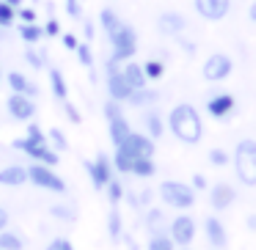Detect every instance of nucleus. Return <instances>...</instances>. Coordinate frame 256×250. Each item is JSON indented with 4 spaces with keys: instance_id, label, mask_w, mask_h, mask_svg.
<instances>
[{
    "instance_id": "1",
    "label": "nucleus",
    "mask_w": 256,
    "mask_h": 250,
    "mask_svg": "<svg viewBox=\"0 0 256 250\" xmlns=\"http://www.w3.org/2000/svg\"><path fill=\"white\" fill-rule=\"evenodd\" d=\"M166 127L184 146H198L204 138V118H201L198 107L190 102H179L171 107V113L166 116Z\"/></svg>"
},
{
    "instance_id": "2",
    "label": "nucleus",
    "mask_w": 256,
    "mask_h": 250,
    "mask_svg": "<svg viewBox=\"0 0 256 250\" xmlns=\"http://www.w3.org/2000/svg\"><path fill=\"white\" fill-rule=\"evenodd\" d=\"M232 168L242 187H256V140L254 138H242L234 146Z\"/></svg>"
},
{
    "instance_id": "3",
    "label": "nucleus",
    "mask_w": 256,
    "mask_h": 250,
    "mask_svg": "<svg viewBox=\"0 0 256 250\" xmlns=\"http://www.w3.org/2000/svg\"><path fill=\"white\" fill-rule=\"evenodd\" d=\"M157 195H160V201L168 206V209L188 212V209L196 206V190L190 187L188 182L166 179V182H160V187H157Z\"/></svg>"
},
{
    "instance_id": "4",
    "label": "nucleus",
    "mask_w": 256,
    "mask_h": 250,
    "mask_svg": "<svg viewBox=\"0 0 256 250\" xmlns=\"http://www.w3.org/2000/svg\"><path fill=\"white\" fill-rule=\"evenodd\" d=\"M108 41H110V58L113 61L127 63L138 55V30H135L132 25L122 22L110 36H108Z\"/></svg>"
},
{
    "instance_id": "5",
    "label": "nucleus",
    "mask_w": 256,
    "mask_h": 250,
    "mask_svg": "<svg viewBox=\"0 0 256 250\" xmlns=\"http://www.w3.org/2000/svg\"><path fill=\"white\" fill-rule=\"evenodd\" d=\"M28 182L39 190H47V193H58V195L66 193V179H64L56 168L42 165V162L28 165Z\"/></svg>"
},
{
    "instance_id": "6",
    "label": "nucleus",
    "mask_w": 256,
    "mask_h": 250,
    "mask_svg": "<svg viewBox=\"0 0 256 250\" xmlns=\"http://www.w3.org/2000/svg\"><path fill=\"white\" fill-rule=\"evenodd\" d=\"M105 88H108V99H116L122 105H127V99L132 96V88L122 74V63L113 61L110 55L105 61Z\"/></svg>"
},
{
    "instance_id": "7",
    "label": "nucleus",
    "mask_w": 256,
    "mask_h": 250,
    "mask_svg": "<svg viewBox=\"0 0 256 250\" xmlns=\"http://www.w3.org/2000/svg\"><path fill=\"white\" fill-rule=\"evenodd\" d=\"M196 234H198V223H196V217L188 215V212H179V215L168 223V237L174 239L176 248H190Z\"/></svg>"
},
{
    "instance_id": "8",
    "label": "nucleus",
    "mask_w": 256,
    "mask_h": 250,
    "mask_svg": "<svg viewBox=\"0 0 256 250\" xmlns=\"http://www.w3.org/2000/svg\"><path fill=\"white\" fill-rule=\"evenodd\" d=\"M12 146L17 151H22V154H28L34 162H42V165L56 168L58 162H61V154H58L50 143H34V140H28V138H17V140H12Z\"/></svg>"
},
{
    "instance_id": "9",
    "label": "nucleus",
    "mask_w": 256,
    "mask_h": 250,
    "mask_svg": "<svg viewBox=\"0 0 256 250\" xmlns=\"http://www.w3.org/2000/svg\"><path fill=\"white\" fill-rule=\"evenodd\" d=\"M83 168H86V173H88V179H91V184H94V190H105V184L110 182L113 176H116L113 160L105 154V151H100L94 160H86Z\"/></svg>"
},
{
    "instance_id": "10",
    "label": "nucleus",
    "mask_w": 256,
    "mask_h": 250,
    "mask_svg": "<svg viewBox=\"0 0 256 250\" xmlns=\"http://www.w3.org/2000/svg\"><path fill=\"white\" fill-rule=\"evenodd\" d=\"M232 72H234V61L226 52H212L201 66V74H204L206 83H223V80L232 77Z\"/></svg>"
},
{
    "instance_id": "11",
    "label": "nucleus",
    "mask_w": 256,
    "mask_h": 250,
    "mask_svg": "<svg viewBox=\"0 0 256 250\" xmlns=\"http://www.w3.org/2000/svg\"><path fill=\"white\" fill-rule=\"evenodd\" d=\"M118 149H124L127 154H132L135 160H140V157H146V160H152L154 157V151H157V140H152L146 132H130V138L124 140Z\"/></svg>"
},
{
    "instance_id": "12",
    "label": "nucleus",
    "mask_w": 256,
    "mask_h": 250,
    "mask_svg": "<svg viewBox=\"0 0 256 250\" xmlns=\"http://www.w3.org/2000/svg\"><path fill=\"white\" fill-rule=\"evenodd\" d=\"M237 204V187L232 182H215L210 184V206L212 212H226Z\"/></svg>"
},
{
    "instance_id": "13",
    "label": "nucleus",
    "mask_w": 256,
    "mask_h": 250,
    "mask_svg": "<svg viewBox=\"0 0 256 250\" xmlns=\"http://www.w3.org/2000/svg\"><path fill=\"white\" fill-rule=\"evenodd\" d=\"M6 110H8V116L14 118V121H34L36 118V113H39V107H36V102L30 99V96H25V94H12L6 99Z\"/></svg>"
},
{
    "instance_id": "14",
    "label": "nucleus",
    "mask_w": 256,
    "mask_h": 250,
    "mask_svg": "<svg viewBox=\"0 0 256 250\" xmlns=\"http://www.w3.org/2000/svg\"><path fill=\"white\" fill-rule=\"evenodd\" d=\"M193 8L206 22H220L232 11V0H193Z\"/></svg>"
},
{
    "instance_id": "15",
    "label": "nucleus",
    "mask_w": 256,
    "mask_h": 250,
    "mask_svg": "<svg viewBox=\"0 0 256 250\" xmlns=\"http://www.w3.org/2000/svg\"><path fill=\"white\" fill-rule=\"evenodd\" d=\"M234 110H237V99H234V94H228V91L212 94L210 99H206V113H210L212 118H218V121H226Z\"/></svg>"
},
{
    "instance_id": "16",
    "label": "nucleus",
    "mask_w": 256,
    "mask_h": 250,
    "mask_svg": "<svg viewBox=\"0 0 256 250\" xmlns=\"http://www.w3.org/2000/svg\"><path fill=\"white\" fill-rule=\"evenodd\" d=\"M157 30H160L162 36H171V39L184 36V30H188V17L179 14V11H162L160 17H157Z\"/></svg>"
},
{
    "instance_id": "17",
    "label": "nucleus",
    "mask_w": 256,
    "mask_h": 250,
    "mask_svg": "<svg viewBox=\"0 0 256 250\" xmlns=\"http://www.w3.org/2000/svg\"><path fill=\"white\" fill-rule=\"evenodd\" d=\"M204 234H206V242L212 245V250H226L228 231H226V226H223V220L218 215L204 217Z\"/></svg>"
},
{
    "instance_id": "18",
    "label": "nucleus",
    "mask_w": 256,
    "mask_h": 250,
    "mask_svg": "<svg viewBox=\"0 0 256 250\" xmlns=\"http://www.w3.org/2000/svg\"><path fill=\"white\" fill-rule=\"evenodd\" d=\"M130 132H132V124L127 121V116L108 118V138H110L113 149H118V146H122L124 140L130 138Z\"/></svg>"
},
{
    "instance_id": "19",
    "label": "nucleus",
    "mask_w": 256,
    "mask_h": 250,
    "mask_svg": "<svg viewBox=\"0 0 256 250\" xmlns=\"http://www.w3.org/2000/svg\"><path fill=\"white\" fill-rule=\"evenodd\" d=\"M6 83H8V88H12V94H25V96H30V99L39 96V85L30 83L22 72H8L6 74Z\"/></svg>"
},
{
    "instance_id": "20",
    "label": "nucleus",
    "mask_w": 256,
    "mask_h": 250,
    "mask_svg": "<svg viewBox=\"0 0 256 250\" xmlns=\"http://www.w3.org/2000/svg\"><path fill=\"white\" fill-rule=\"evenodd\" d=\"M0 184L3 187H22V184H28V168L25 165L0 168Z\"/></svg>"
},
{
    "instance_id": "21",
    "label": "nucleus",
    "mask_w": 256,
    "mask_h": 250,
    "mask_svg": "<svg viewBox=\"0 0 256 250\" xmlns=\"http://www.w3.org/2000/svg\"><path fill=\"white\" fill-rule=\"evenodd\" d=\"M122 74H124V80L130 83V88L132 91H138V88H146L149 85V80H146V74H144V66H140L138 61H127V63H122Z\"/></svg>"
},
{
    "instance_id": "22",
    "label": "nucleus",
    "mask_w": 256,
    "mask_h": 250,
    "mask_svg": "<svg viewBox=\"0 0 256 250\" xmlns=\"http://www.w3.org/2000/svg\"><path fill=\"white\" fill-rule=\"evenodd\" d=\"M166 118L160 116V113L154 110V107H149V110L144 113V132L149 135L152 140H160L162 135H166Z\"/></svg>"
},
{
    "instance_id": "23",
    "label": "nucleus",
    "mask_w": 256,
    "mask_h": 250,
    "mask_svg": "<svg viewBox=\"0 0 256 250\" xmlns=\"http://www.w3.org/2000/svg\"><path fill=\"white\" fill-rule=\"evenodd\" d=\"M157 102H160V94H157L154 88H138V91H132V96L127 99V105H132L135 110H149V107H154Z\"/></svg>"
},
{
    "instance_id": "24",
    "label": "nucleus",
    "mask_w": 256,
    "mask_h": 250,
    "mask_svg": "<svg viewBox=\"0 0 256 250\" xmlns=\"http://www.w3.org/2000/svg\"><path fill=\"white\" fill-rule=\"evenodd\" d=\"M144 226L149 228V234L168 231V226H166V212L157 209V206H146V212H144Z\"/></svg>"
},
{
    "instance_id": "25",
    "label": "nucleus",
    "mask_w": 256,
    "mask_h": 250,
    "mask_svg": "<svg viewBox=\"0 0 256 250\" xmlns=\"http://www.w3.org/2000/svg\"><path fill=\"white\" fill-rule=\"evenodd\" d=\"M28 239L20 231H12V228H3L0 231V250H25Z\"/></svg>"
},
{
    "instance_id": "26",
    "label": "nucleus",
    "mask_w": 256,
    "mask_h": 250,
    "mask_svg": "<svg viewBox=\"0 0 256 250\" xmlns=\"http://www.w3.org/2000/svg\"><path fill=\"white\" fill-rule=\"evenodd\" d=\"M108 234H110L113 242H122V237H124L122 212H118V206H113V204H110V212H108Z\"/></svg>"
},
{
    "instance_id": "27",
    "label": "nucleus",
    "mask_w": 256,
    "mask_h": 250,
    "mask_svg": "<svg viewBox=\"0 0 256 250\" xmlns=\"http://www.w3.org/2000/svg\"><path fill=\"white\" fill-rule=\"evenodd\" d=\"M50 88H52V96L56 99H69V85H66V77H64L61 69H50Z\"/></svg>"
},
{
    "instance_id": "28",
    "label": "nucleus",
    "mask_w": 256,
    "mask_h": 250,
    "mask_svg": "<svg viewBox=\"0 0 256 250\" xmlns=\"http://www.w3.org/2000/svg\"><path fill=\"white\" fill-rule=\"evenodd\" d=\"M157 173V162L154 157L152 160H146V157H140V160L132 162V171H130V176H138V179H152Z\"/></svg>"
},
{
    "instance_id": "29",
    "label": "nucleus",
    "mask_w": 256,
    "mask_h": 250,
    "mask_svg": "<svg viewBox=\"0 0 256 250\" xmlns=\"http://www.w3.org/2000/svg\"><path fill=\"white\" fill-rule=\"evenodd\" d=\"M20 39H22L25 44H39V41L44 39V28H39L36 22H22L20 25Z\"/></svg>"
},
{
    "instance_id": "30",
    "label": "nucleus",
    "mask_w": 256,
    "mask_h": 250,
    "mask_svg": "<svg viewBox=\"0 0 256 250\" xmlns=\"http://www.w3.org/2000/svg\"><path fill=\"white\" fill-rule=\"evenodd\" d=\"M146 250H176V245H174L171 237H168V231H157V234H149Z\"/></svg>"
},
{
    "instance_id": "31",
    "label": "nucleus",
    "mask_w": 256,
    "mask_h": 250,
    "mask_svg": "<svg viewBox=\"0 0 256 250\" xmlns=\"http://www.w3.org/2000/svg\"><path fill=\"white\" fill-rule=\"evenodd\" d=\"M132 162H135V157L127 154L124 149H116V151H113V168H116V173L130 176V171H132Z\"/></svg>"
},
{
    "instance_id": "32",
    "label": "nucleus",
    "mask_w": 256,
    "mask_h": 250,
    "mask_svg": "<svg viewBox=\"0 0 256 250\" xmlns=\"http://www.w3.org/2000/svg\"><path fill=\"white\" fill-rule=\"evenodd\" d=\"M105 193H108V201H110L113 206H118L124 201V193H127V187H124V182L118 176H113L110 182L105 184Z\"/></svg>"
},
{
    "instance_id": "33",
    "label": "nucleus",
    "mask_w": 256,
    "mask_h": 250,
    "mask_svg": "<svg viewBox=\"0 0 256 250\" xmlns=\"http://www.w3.org/2000/svg\"><path fill=\"white\" fill-rule=\"evenodd\" d=\"M144 66V74L149 83H157V80H162V74H166V63L160 61V58H149L146 63H140Z\"/></svg>"
},
{
    "instance_id": "34",
    "label": "nucleus",
    "mask_w": 256,
    "mask_h": 250,
    "mask_svg": "<svg viewBox=\"0 0 256 250\" xmlns=\"http://www.w3.org/2000/svg\"><path fill=\"white\" fill-rule=\"evenodd\" d=\"M50 215L56 217V220H64V223H74V220H78V209H74L72 204H52L50 206Z\"/></svg>"
},
{
    "instance_id": "35",
    "label": "nucleus",
    "mask_w": 256,
    "mask_h": 250,
    "mask_svg": "<svg viewBox=\"0 0 256 250\" xmlns=\"http://www.w3.org/2000/svg\"><path fill=\"white\" fill-rule=\"evenodd\" d=\"M100 25H102V30H105V33L110 36L113 30H116L118 25H122V17H118V14L113 11V8H102V11H100Z\"/></svg>"
},
{
    "instance_id": "36",
    "label": "nucleus",
    "mask_w": 256,
    "mask_h": 250,
    "mask_svg": "<svg viewBox=\"0 0 256 250\" xmlns=\"http://www.w3.org/2000/svg\"><path fill=\"white\" fill-rule=\"evenodd\" d=\"M206 160H210V165H212V168H226V165H232V154H228L226 149H220V146L210 149Z\"/></svg>"
},
{
    "instance_id": "37",
    "label": "nucleus",
    "mask_w": 256,
    "mask_h": 250,
    "mask_svg": "<svg viewBox=\"0 0 256 250\" xmlns=\"http://www.w3.org/2000/svg\"><path fill=\"white\" fill-rule=\"evenodd\" d=\"M17 25V8H12L6 0H0V30Z\"/></svg>"
},
{
    "instance_id": "38",
    "label": "nucleus",
    "mask_w": 256,
    "mask_h": 250,
    "mask_svg": "<svg viewBox=\"0 0 256 250\" xmlns=\"http://www.w3.org/2000/svg\"><path fill=\"white\" fill-rule=\"evenodd\" d=\"M47 143H50L56 151H66V149H69V140H66V135H64L58 127H52L50 132H47Z\"/></svg>"
},
{
    "instance_id": "39",
    "label": "nucleus",
    "mask_w": 256,
    "mask_h": 250,
    "mask_svg": "<svg viewBox=\"0 0 256 250\" xmlns=\"http://www.w3.org/2000/svg\"><path fill=\"white\" fill-rule=\"evenodd\" d=\"M22 55H25V61H28V66L30 69H36V72H39V69H44V58H42V52H36L34 50V44H28V50H25L22 52Z\"/></svg>"
},
{
    "instance_id": "40",
    "label": "nucleus",
    "mask_w": 256,
    "mask_h": 250,
    "mask_svg": "<svg viewBox=\"0 0 256 250\" xmlns=\"http://www.w3.org/2000/svg\"><path fill=\"white\" fill-rule=\"evenodd\" d=\"M25 138L34 140V143H47V132L39 127L36 121H28V129H25Z\"/></svg>"
},
{
    "instance_id": "41",
    "label": "nucleus",
    "mask_w": 256,
    "mask_h": 250,
    "mask_svg": "<svg viewBox=\"0 0 256 250\" xmlns=\"http://www.w3.org/2000/svg\"><path fill=\"white\" fill-rule=\"evenodd\" d=\"M74 52H78V61L80 63H83V66H94V55H91V47L88 44H78V50H74Z\"/></svg>"
},
{
    "instance_id": "42",
    "label": "nucleus",
    "mask_w": 256,
    "mask_h": 250,
    "mask_svg": "<svg viewBox=\"0 0 256 250\" xmlns=\"http://www.w3.org/2000/svg\"><path fill=\"white\" fill-rule=\"evenodd\" d=\"M44 250H74V242H72L69 237H56Z\"/></svg>"
},
{
    "instance_id": "43",
    "label": "nucleus",
    "mask_w": 256,
    "mask_h": 250,
    "mask_svg": "<svg viewBox=\"0 0 256 250\" xmlns=\"http://www.w3.org/2000/svg\"><path fill=\"white\" fill-rule=\"evenodd\" d=\"M61 105H64V113L69 116V121H72V124H83V116H80V110L72 105V102H69V99H64Z\"/></svg>"
},
{
    "instance_id": "44",
    "label": "nucleus",
    "mask_w": 256,
    "mask_h": 250,
    "mask_svg": "<svg viewBox=\"0 0 256 250\" xmlns=\"http://www.w3.org/2000/svg\"><path fill=\"white\" fill-rule=\"evenodd\" d=\"M64 3H66V14L72 19H80L83 17V6H80V0H64Z\"/></svg>"
},
{
    "instance_id": "45",
    "label": "nucleus",
    "mask_w": 256,
    "mask_h": 250,
    "mask_svg": "<svg viewBox=\"0 0 256 250\" xmlns=\"http://www.w3.org/2000/svg\"><path fill=\"white\" fill-rule=\"evenodd\" d=\"M190 187H193L196 193H201V190H210V182H206L204 173H193V179H190Z\"/></svg>"
},
{
    "instance_id": "46",
    "label": "nucleus",
    "mask_w": 256,
    "mask_h": 250,
    "mask_svg": "<svg viewBox=\"0 0 256 250\" xmlns=\"http://www.w3.org/2000/svg\"><path fill=\"white\" fill-rule=\"evenodd\" d=\"M17 19H22V22H36V8L20 6V8H17Z\"/></svg>"
},
{
    "instance_id": "47",
    "label": "nucleus",
    "mask_w": 256,
    "mask_h": 250,
    "mask_svg": "<svg viewBox=\"0 0 256 250\" xmlns=\"http://www.w3.org/2000/svg\"><path fill=\"white\" fill-rule=\"evenodd\" d=\"M44 36H50V39L61 36V25H58V19H47V25H44Z\"/></svg>"
},
{
    "instance_id": "48",
    "label": "nucleus",
    "mask_w": 256,
    "mask_h": 250,
    "mask_svg": "<svg viewBox=\"0 0 256 250\" xmlns=\"http://www.w3.org/2000/svg\"><path fill=\"white\" fill-rule=\"evenodd\" d=\"M61 44L66 47V50H72V52H74L80 41H78V36H74V33H64V36H61Z\"/></svg>"
},
{
    "instance_id": "49",
    "label": "nucleus",
    "mask_w": 256,
    "mask_h": 250,
    "mask_svg": "<svg viewBox=\"0 0 256 250\" xmlns=\"http://www.w3.org/2000/svg\"><path fill=\"white\" fill-rule=\"evenodd\" d=\"M8 220H12V217H8V209H6V206H0V231L8 228Z\"/></svg>"
},
{
    "instance_id": "50",
    "label": "nucleus",
    "mask_w": 256,
    "mask_h": 250,
    "mask_svg": "<svg viewBox=\"0 0 256 250\" xmlns=\"http://www.w3.org/2000/svg\"><path fill=\"white\" fill-rule=\"evenodd\" d=\"M122 242L127 245V250H140V248H138V242H135V239L130 237V234H124V237H122Z\"/></svg>"
},
{
    "instance_id": "51",
    "label": "nucleus",
    "mask_w": 256,
    "mask_h": 250,
    "mask_svg": "<svg viewBox=\"0 0 256 250\" xmlns=\"http://www.w3.org/2000/svg\"><path fill=\"white\" fill-rule=\"evenodd\" d=\"M83 36H86V39H94V25H91V22H83Z\"/></svg>"
},
{
    "instance_id": "52",
    "label": "nucleus",
    "mask_w": 256,
    "mask_h": 250,
    "mask_svg": "<svg viewBox=\"0 0 256 250\" xmlns=\"http://www.w3.org/2000/svg\"><path fill=\"white\" fill-rule=\"evenodd\" d=\"M245 226H248V231H256V212L245 217Z\"/></svg>"
},
{
    "instance_id": "53",
    "label": "nucleus",
    "mask_w": 256,
    "mask_h": 250,
    "mask_svg": "<svg viewBox=\"0 0 256 250\" xmlns=\"http://www.w3.org/2000/svg\"><path fill=\"white\" fill-rule=\"evenodd\" d=\"M248 19H250V22L256 25V0H254V3H250V6H248Z\"/></svg>"
},
{
    "instance_id": "54",
    "label": "nucleus",
    "mask_w": 256,
    "mask_h": 250,
    "mask_svg": "<svg viewBox=\"0 0 256 250\" xmlns=\"http://www.w3.org/2000/svg\"><path fill=\"white\" fill-rule=\"evenodd\" d=\"M6 3H8L12 8H20V6H22V0H6Z\"/></svg>"
},
{
    "instance_id": "55",
    "label": "nucleus",
    "mask_w": 256,
    "mask_h": 250,
    "mask_svg": "<svg viewBox=\"0 0 256 250\" xmlns=\"http://www.w3.org/2000/svg\"><path fill=\"white\" fill-rule=\"evenodd\" d=\"M3 80H6V72H3V66H0V83H3Z\"/></svg>"
},
{
    "instance_id": "56",
    "label": "nucleus",
    "mask_w": 256,
    "mask_h": 250,
    "mask_svg": "<svg viewBox=\"0 0 256 250\" xmlns=\"http://www.w3.org/2000/svg\"><path fill=\"white\" fill-rule=\"evenodd\" d=\"M179 250H193V248H179Z\"/></svg>"
}]
</instances>
